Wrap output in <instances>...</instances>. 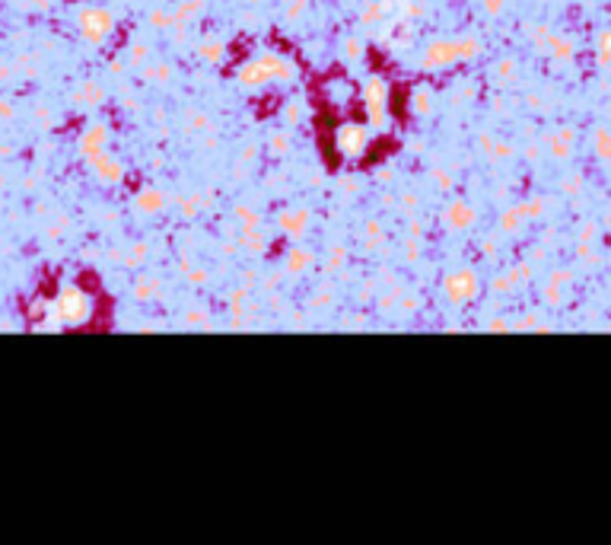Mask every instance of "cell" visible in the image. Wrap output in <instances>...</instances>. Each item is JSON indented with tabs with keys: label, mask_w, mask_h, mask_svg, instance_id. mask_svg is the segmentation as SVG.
I'll return each mask as SVG.
<instances>
[{
	"label": "cell",
	"mask_w": 611,
	"mask_h": 545,
	"mask_svg": "<svg viewBox=\"0 0 611 545\" xmlns=\"http://www.w3.org/2000/svg\"><path fill=\"white\" fill-rule=\"evenodd\" d=\"M331 144H334L337 156L356 160V156H363V150L369 147V131L356 122H341L334 131H331Z\"/></svg>",
	"instance_id": "cell-1"
},
{
	"label": "cell",
	"mask_w": 611,
	"mask_h": 545,
	"mask_svg": "<svg viewBox=\"0 0 611 545\" xmlns=\"http://www.w3.org/2000/svg\"><path fill=\"white\" fill-rule=\"evenodd\" d=\"M54 313L61 316V322H67V326H80V322L89 319L93 303H89V297L83 294L80 287H64L61 297H57V303H54Z\"/></svg>",
	"instance_id": "cell-2"
}]
</instances>
